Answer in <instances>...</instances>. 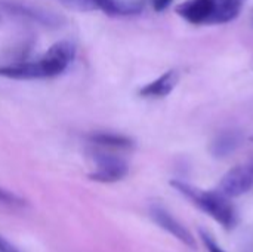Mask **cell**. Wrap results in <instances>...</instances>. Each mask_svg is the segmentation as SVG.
Instances as JSON below:
<instances>
[{
  "label": "cell",
  "mask_w": 253,
  "mask_h": 252,
  "mask_svg": "<svg viewBox=\"0 0 253 252\" xmlns=\"http://www.w3.org/2000/svg\"><path fill=\"white\" fill-rule=\"evenodd\" d=\"M77 53L76 45L70 40L53 43L36 61H18L0 67V76L15 80L50 79L64 73L74 61Z\"/></svg>",
  "instance_id": "obj_1"
},
{
  "label": "cell",
  "mask_w": 253,
  "mask_h": 252,
  "mask_svg": "<svg viewBox=\"0 0 253 252\" xmlns=\"http://www.w3.org/2000/svg\"><path fill=\"white\" fill-rule=\"evenodd\" d=\"M173 187L179 195L188 199L200 211L212 217L225 230H233L237 224V212L230 198L222 195L219 190H203L182 180H172Z\"/></svg>",
  "instance_id": "obj_2"
},
{
  "label": "cell",
  "mask_w": 253,
  "mask_h": 252,
  "mask_svg": "<svg viewBox=\"0 0 253 252\" xmlns=\"http://www.w3.org/2000/svg\"><path fill=\"white\" fill-rule=\"evenodd\" d=\"M246 0H185L176 13L193 25H219L234 21Z\"/></svg>",
  "instance_id": "obj_3"
},
{
  "label": "cell",
  "mask_w": 253,
  "mask_h": 252,
  "mask_svg": "<svg viewBox=\"0 0 253 252\" xmlns=\"http://www.w3.org/2000/svg\"><path fill=\"white\" fill-rule=\"evenodd\" d=\"M0 10L46 28H61L67 22L64 15L24 0H0Z\"/></svg>",
  "instance_id": "obj_4"
},
{
  "label": "cell",
  "mask_w": 253,
  "mask_h": 252,
  "mask_svg": "<svg viewBox=\"0 0 253 252\" xmlns=\"http://www.w3.org/2000/svg\"><path fill=\"white\" fill-rule=\"evenodd\" d=\"M95 160V171L89 174V178L96 183L104 184H113L117 181H122L129 174V165L127 162L116 156L113 153L107 151H95L93 153Z\"/></svg>",
  "instance_id": "obj_5"
},
{
  "label": "cell",
  "mask_w": 253,
  "mask_h": 252,
  "mask_svg": "<svg viewBox=\"0 0 253 252\" xmlns=\"http://www.w3.org/2000/svg\"><path fill=\"white\" fill-rule=\"evenodd\" d=\"M150 217L151 220L159 226L162 227L165 232H168L169 235H172L175 239H178L182 245L191 248V250H196L197 245H196V238L194 235L185 227L182 226L166 208H163L162 205H151L150 206Z\"/></svg>",
  "instance_id": "obj_6"
},
{
  "label": "cell",
  "mask_w": 253,
  "mask_h": 252,
  "mask_svg": "<svg viewBox=\"0 0 253 252\" xmlns=\"http://www.w3.org/2000/svg\"><path fill=\"white\" fill-rule=\"evenodd\" d=\"M253 187V174L248 165L231 168L219 181L218 190L227 198H240L251 192Z\"/></svg>",
  "instance_id": "obj_7"
},
{
  "label": "cell",
  "mask_w": 253,
  "mask_h": 252,
  "mask_svg": "<svg viewBox=\"0 0 253 252\" xmlns=\"http://www.w3.org/2000/svg\"><path fill=\"white\" fill-rule=\"evenodd\" d=\"M243 144V134L237 129H227L219 132L211 143L209 151L216 159L231 156Z\"/></svg>",
  "instance_id": "obj_8"
},
{
  "label": "cell",
  "mask_w": 253,
  "mask_h": 252,
  "mask_svg": "<svg viewBox=\"0 0 253 252\" xmlns=\"http://www.w3.org/2000/svg\"><path fill=\"white\" fill-rule=\"evenodd\" d=\"M178 82L179 73L176 70H168L156 80L144 85L139 89V95L144 98H165L176 88Z\"/></svg>",
  "instance_id": "obj_9"
},
{
  "label": "cell",
  "mask_w": 253,
  "mask_h": 252,
  "mask_svg": "<svg viewBox=\"0 0 253 252\" xmlns=\"http://www.w3.org/2000/svg\"><path fill=\"white\" fill-rule=\"evenodd\" d=\"M95 10L111 16L138 15L144 9V0H90Z\"/></svg>",
  "instance_id": "obj_10"
},
{
  "label": "cell",
  "mask_w": 253,
  "mask_h": 252,
  "mask_svg": "<svg viewBox=\"0 0 253 252\" xmlns=\"http://www.w3.org/2000/svg\"><path fill=\"white\" fill-rule=\"evenodd\" d=\"M87 140L93 146L110 150H130L135 146L132 138L116 132H92Z\"/></svg>",
  "instance_id": "obj_11"
},
{
  "label": "cell",
  "mask_w": 253,
  "mask_h": 252,
  "mask_svg": "<svg viewBox=\"0 0 253 252\" xmlns=\"http://www.w3.org/2000/svg\"><path fill=\"white\" fill-rule=\"evenodd\" d=\"M0 202L1 203H6L9 206H24L25 205V201L16 195H13L12 192H7L4 189H0Z\"/></svg>",
  "instance_id": "obj_12"
},
{
  "label": "cell",
  "mask_w": 253,
  "mask_h": 252,
  "mask_svg": "<svg viewBox=\"0 0 253 252\" xmlns=\"http://www.w3.org/2000/svg\"><path fill=\"white\" fill-rule=\"evenodd\" d=\"M200 238H202V242H203V245L206 247V250L209 252H225L219 245H218V242L209 235V232H206V230H200Z\"/></svg>",
  "instance_id": "obj_13"
},
{
  "label": "cell",
  "mask_w": 253,
  "mask_h": 252,
  "mask_svg": "<svg viewBox=\"0 0 253 252\" xmlns=\"http://www.w3.org/2000/svg\"><path fill=\"white\" fill-rule=\"evenodd\" d=\"M150 3L156 12H165L173 3V0H150Z\"/></svg>",
  "instance_id": "obj_14"
},
{
  "label": "cell",
  "mask_w": 253,
  "mask_h": 252,
  "mask_svg": "<svg viewBox=\"0 0 253 252\" xmlns=\"http://www.w3.org/2000/svg\"><path fill=\"white\" fill-rule=\"evenodd\" d=\"M0 252H19L13 245H10L4 238L0 236Z\"/></svg>",
  "instance_id": "obj_15"
},
{
  "label": "cell",
  "mask_w": 253,
  "mask_h": 252,
  "mask_svg": "<svg viewBox=\"0 0 253 252\" xmlns=\"http://www.w3.org/2000/svg\"><path fill=\"white\" fill-rule=\"evenodd\" d=\"M248 166H249V169H251V172L253 174V160H251L249 163H248Z\"/></svg>",
  "instance_id": "obj_16"
},
{
  "label": "cell",
  "mask_w": 253,
  "mask_h": 252,
  "mask_svg": "<svg viewBox=\"0 0 253 252\" xmlns=\"http://www.w3.org/2000/svg\"><path fill=\"white\" fill-rule=\"evenodd\" d=\"M252 25H253V13H252Z\"/></svg>",
  "instance_id": "obj_17"
},
{
  "label": "cell",
  "mask_w": 253,
  "mask_h": 252,
  "mask_svg": "<svg viewBox=\"0 0 253 252\" xmlns=\"http://www.w3.org/2000/svg\"><path fill=\"white\" fill-rule=\"evenodd\" d=\"M251 140H252V141H253V137H252V138H251Z\"/></svg>",
  "instance_id": "obj_18"
}]
</instances>
